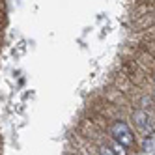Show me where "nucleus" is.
Here are the masks:
<instances>
[{
  "instance_id": "obj_1",
  "label": "nucleus",
  "mask_w": 155,
  "mask_h": 155,
  "mask_svg": "<svg viewBox=\"0 0 155 155\" xmlns=\"http://www.w3.org/2000/svg\"><path fill=\"white\" fill-rule=\"evenodd\" d=\"M110 135H112L114 140H118L120 144H124L125 148H131L133 144H135L133 133H131V129H129V125L125 124V121H116V124H112V127H110Z\"/></svg>"
},
{
  "instance_id": "obj_2",
  "label": "nucleus",
  "mask_w": 155,
  "mask_h": 155,
  "mask_svg": "<svg viewBox=\"0 0 155 155\" xmlns=\"http://www.w3.org/2000/svg\"><path fill=\"white\" fill-rule=\"evenodd\" d=\"M133 120H135L137 129L142 133L144 137H151V133H153V125H151L150 116H148L146 110H135V112H133Z\"/></svg>"
},
{
  "instance_id": "obj_3",
  "label": "nucleus",
  "mask_w": 155,
  "mask_h": 155,
  "mask_svg": "<svg viewBox=\"0 0 155 155\" xmlns=\"http://www.w3.org/2000/svg\"><path fill=\"white\" fill-rule=\"evenodd\" d=\"M110 150H112V153L114 155H127V148L124 146V144H120L118 140H110V146H108Z\"/></svg>"
},
{
  "instance_id": "obj_4",
  "label": "nucleus",
  "mask_w": 155,
  "mask_h": 155,
  "mask_svg": "<svg viewBox=\"0 0 155 155\" xmlns=\"http://www.w3.org/2000/svg\"><path fill=\"white\" fill-rule=\"evenodd\" d=\"M151 148H155V142H153V138L148 140V137H146V142H144V150H146V151H151Z\"/></svg>"
},
{
  "instance_id": "obj_5",
  "label": "nucleus",
  "mask_w": 155,
  "mask_h": 155,
  "mask_svg": "<svg viewBox=\"0 0 155 155\" xmlns=\"http://www.w3.org/2000/svg\"><path fill=\"white\" fill-rule=\"evenodd\" d=\"M99 155H114V153H112V150H110L108 146H101L99 148Z\"/></svg>"
}]
</instances>
